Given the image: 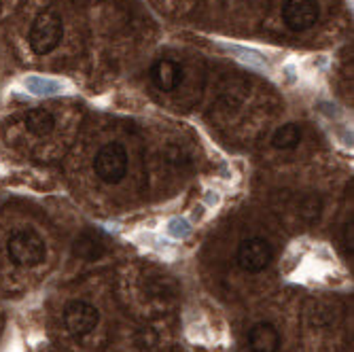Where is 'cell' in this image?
<instances>
[{
	"instance_id": "6da1fadb",
	"label": "cell",
	"mask_w": 354,
	"mask_h": 352,
	"mask_svg": "<svg viewBox=\"0 0 354 352\" xmlns=\"http://www.w3.org/2000/svg\"><path fill=\"white\" fill-rule=\"evenodd\" d=\"M9 259L17 268H37L47 259V244L35 230H17L7 242Z\"/></svg>"
},
{
	"instance_id": "7a4b0ae2",
	"label": "cell",
	"mask_w": 354,
	"mask_h": 352,
	"mask_svg": "<svg viewBox=\"0 0 354 352\" xmlns=\"http://www.w3.org/2000/svg\"><path fill=\"white\" fill-rule=\"evenodd\" d=\"M64 37V24L62 17L53 9H45L32 21L28 32V45L37 55H47L55 51Z\"/></svg>"
},
{
	"instance_id": "3957f363",
	"label": "cell",
	"mask_w": 354,
	"mask_h": 352,
	"mask_svg": "<svg viewBox=\"0 0 354 352\" xmlns=\"http://www.w3.org/2000/svg\"><path fill=\"white\" fill-rule=\"evenodd\" d=\"M93 170L100 176V180L109 185H117L123 180L127 172V151L119 142L104 145L93 159Z\"/></svg>"
},
{
	"instance_id": "277c9868",
	"label": "cell",
	"mask_w": 354,
	"mask_h": 352,
	"mask_svg": "<svg viewBox=\"0 0 354 352\" xmlns=\"http://www.w3.org/2000/svg\"><path fill=\"white\" fill-rule=\"evenodd\" d=\"M100 323V312L95 306L75 299L68 302L64 308V327L73 337H85L89 335Z\"/></svg>"
},
{
	"instance_id": "5b68a950",
	"label": "cell",
	"mask_w": 354,
	"mask_h": 352,
	"mask_svg": "<svg viewBox=\"0 0 354 352\" xmlns=\"http://www.w3.org/2000/svg\"><path fill=\"white\" fill-rule=\"evenodd\" d=\"M274 259V250L270 246L268 240L263 238H248L238 246L236 252V261L240 266V270L248 272V274H259L263 272Z\"/></svg>"
},
{
	"instance_id": "8992f818",
	"label": "cell",
	"mask_w": 354,
	"mask_h": 352,
	"mask_svg": "<svg viewBox=\"0 0 354 352\" xmlns=\"http://www.w3.org/2000/svg\"><path fill=\"white\" fill-rule=\"evenodd\" d=\"M320 9L316 0H286L282 7V21L291 32H306L318 21Z\"/></svg>"
},
{
	"instance_id": "52a82bcc",
	"label": "cell",
	"mask_w": 354,
	"mask_h": 352,
	"mask_svg": "<svg viewBox=\"0 0 354 352\" xmlns=\"http://www.w3.org/2000/svg\"><path fill=\"white\" fill-rule=\"evenodd\" d=\"M248 348L250 352H278L280 350V333L272 323H257L248 331Z\"/></svg>"
},
{
	"instance_id": "ba28073f",
	"label": "cell",
	"mask_w": 354,
	"mask_h": 352,
	"mask_svg": "<svg viewBox=\"0 0 354 352\" xmlns=\"http://www.w3.org/2000/svg\"><path fill=\"white\" fill-rule=\"evenodd\" d=\"M151 79L157 89L162 91H172L180 85L183 81V71L176 62L172 59H157L151 66Z\"/></svg>"
},
{
	"instance_id": "9c48e42d",
	"label": "cell",
	"mask_w": 354,
	"mask_h": 352,
	"mask_svg": "<svg viewBox=\"0 0 354 352\" xmlns=\"http://www.w3.org/2000/svg\"><path fill=\"white\" fill-rule=\"evenodd\" d=\"M73 252L77 254L79 259H85V261H95V259H100L102 254L106 252V242L104 238L98 234V232H83L75 244H73Z\"/></svg>"
},
{
	"instance_id": "30bf717a",
	"label": "cell",
	"mask_w": 354,
	"mask_h": 352,
	"mask_svg": "<svg viewBox=\"0 0 354 352\" xmlns=\"http://www.w3.org/2000/svg\"><path fill=\"white\" fill-rule=\"evenodd\" d=\"M24 123H26V130L30 134L39 136V138L49 136L55 130V117L49 111H45V109H32L26 115Z\"/></svg>"
},
{
	"instance_id": "8fae6325",
	"label": "cell",
	"mask_w": 354,
	"mask_h": 352,
	"mask_svg": "<svg viewBox=\"0 0 354 352\" xmlns=\"http://www.w3.org/2000/svg\"><path fill=\"white\" fill-rule=\"evenodd\" d=\"M299 142H301V130H299L297 123H286V125L278 127L272 136L274 149H280V151H291Z\"/></svg>"
},
{
	"instance_id": "7c38bea8",
	"label": "cell",
	"mask_w": 354,
	"mask_h": 352,
	"mask_svg": "<svg viewBox=\"0 0 354 352\" xmlns=\"http://www.w3.org/2000/svg\"><path fill=\"white\" fill-rule=\"evenodd\" d=\"M346 246H348V250L352 252V221L346 225Z\"/></svg>"
}]
</instances>
